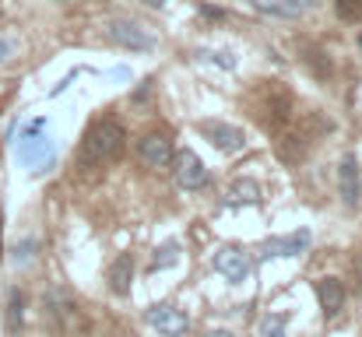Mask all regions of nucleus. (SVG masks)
<instances>
[{"label": "nucleus", "mask_w": 362, "mask_h": 337, "mask_svg": "<svg viewBox=\"0 0 362 337\" xmlns=\"http://www.w3.org/2000/svg\"><path fill=\"white\" fill-rule=\"evenodd\" d=\"M123 144H127V130H123L113 116L95 119V123L88 126V134H85V155H88L92 162H113V158H120Z\"/></svg>", "instance_id": "f257e3e1"}, {"label": "nucleus", "mask_w": 362, "mask_h": 337, "mask_svg": "<svg viewBox=\"0 0 362 337\" xmlns=\"http://www.w3.org/2000/svg\"><path fill=\"white\" fill-rule=\"evenodd\" d=\"M253 110L260 116V123L264 126H281L288 116H292V99H288V92L278 85V81H264L260 88H257V95H253Z\"/></svg>", "instance_id": "f03ea898"}, {"label": "nucleus", "mask_w": 362, "mask_h": 337, "mask_svg": "<svg viewBox=\"0 0 362 337\" xmlns=\"http://www.w3.org/2000/svg\"><path fill=\"white\" fill-rule=\"evenodd\" d=\"M106 39L123 46V49H137V53H144V49L155 46V35H151L144 25L130 21V18H113V21L106 25Z\"/></svg>", "instance_id": "7ed1b4c3"}, {"label": "nucleus", "mask_w": 362, "mask_h": 337, "mask_svg": "<svg viewBox=\"0 0 362 337\" xmlns=\"http://www.w3.org/2000/svg\"><path fill=\"white\" fill-rule=\"evenodd\" d=\"M197 130H201V137H204L211 148H218V151H243V144H246L243 126L226 123V119H201Z\"/></svg>", "instance_id": "20e7f679"}, {"label": "nucleus", "mask_w": 362, "mask_h": 337, "mask_svg": "<svg viewBox=\"0 0 362 337\" xmlns=\"http://www.w3.org/2000/svg\"><path fill=\"white\" fill-rule=\"evenodd\" d=\"M137 158H141V165H148V169H165V165L173 162V141H169V134H162V130L144 134V137L137 141Z\"/></svg>", "instance_id": "39448f33"}, {"label": "nucleus", "mask_w": 362, "mask_h": 337, "mask_svg": "<svg viewBox=\"0 0 362 337\" xmlns=\"http://www.w3.org/2000/svg\"><path fill=\"white\" fill-rule=\"evenodd\" d=\"M148 324H151L158 334L180 337V334H187V327H190V317H187L183 309L169 306V302H158V306H151V309H148Z\"/></svg>", "instance_id": "423d86ee"}, {"label": "nucleus", "mask_w": 362, "mask_h": 337, "mask_svg": "<svg viewBox=\"0 0 362 337\" xmlns=\"http://www.w3.org/2000/svg\"><path fill=\"white\" fill-rule=\"evenodd\" d=\"M173 172H176V183L183 187V190H201L204 183H208V169H204V162L187 148V151H180V155H173Z\"/></svg>", "instance_id": "0eeeda50"}, {"label": "nucleus", "mask_w": 362, "mask_h": 337, "mask_svg": "<svg viewBox=\"0 0 362 337\" xmlns=\"http://www.w3.org/2000/svg\"><path fill=\"white\" fill-rule=\"evenodd\" d=\"M215 271H218L226 281L243 285V281L250 278V260H246V253H243V249L226 246V249H218V253H215Z\"/></svg>", "instance_id": "6e6552de"}, {"label": "nucleus", "mask_w": 362, "mask_h": 337, "mask_svg": "<svg viewBox=\"0 0 362 337\" xmlns=\"http://www.w3.org/2000/svg\"><path fill=\"white\" fill-rule=\"evenodd\" d=\"M310 246V232H292V235H274L264 242L260 256H299Z\"/></svg>", "instance_id": "1a4fd4ad"}, {"label": "nucleus", "mask_w": 362, "mask_h": 337, "mask_svg": "<svg viewBox=\"0 0 362 337\" xmlns=\"http://www.w3.org/2000/svg\"><path fill=\"white\" fill-rule=\"evenodd\" d=\"M338 190H341V201L352 208L359 201V162L356 155H345L341 158V169H338Z\"/></svg>", "instance_id": "9d476101"}, {"label": "nucleus", "mask_w": 362, "mask_h": 337, "mask_svg": "<svg viewBox=\"0 0 362 337\" xmlns=\"http://www.w3.org/2000/svg\"><path fill=\"white\" fill-rule=\"evenodd\" d=\"M130 285H134V256L120 253L110 267V292L113 295H130Z\"/></svg>", "instance_id": "9b49d317"}, {"label": "nucleus", "mask_w": 362, "mask_h": 337, "mask_svg": "<svg viewBox=\"0 0 362 337\" xmlns=\"http://www.w3.org/2000/svg\"><path fill=\"white\" fill-rule=\"evenodd\" d=\"M253 7L271 18H299L310 11V0H253Z\"/></svg>", "instance_id": "f8f14e48"}, {"label": "nucleus", "mask_w": 362, "mask_h": 337, "mask_svg": "<svg viewBox=\"0 0 362 337\" xmlns=\"http://www.w3.org/2000/svg\"><path fill=\"white\" fill-rule=\"evenodd\" d=\"M320 306H324V313H338L345 306V285L338 278H324L320 281Z\"/></svg>", "instance_id": "ddd939ff"}, {"label": "nucleus", "mask_w": 362, "mask_h": 337, "mask_svg": "<svg viewBox=\"0 0 362 337\" xmlns=\"http://www.w3.org/2000/svg\"><path fill=\"white\" fill-rule=\"evenodd\" d=\"M229 201H233V204H243V201H246V204H257V201H260V187H257L253 179H236V183L229 187Z\"/></svg>", "instance_id": "4468645a"}, {"label": "nucleus", "mask_w": 362, "mask_h": 337, "mask_svg": "<svg viewBox=\"0 0 362 337\" xmlns=\"http://www.w3.org/2000/svg\"><path fill=\"white\" fill-rule=\"evenodd\" d=\"M285 317H264V324H260V337H285Z\"/></svg>", "instance_id": "2eb2a0df"}, {"label": "nucleus", "mask_w": 362, "mask_h": 337, "mask_svg": "<svg viewBox=\"0 0 362 337\" xmlns=\"http://www.w3.org/2000/svg\"><path fill=\"white\" fill-rule=\"evenodd\" d=\"M39 155H42V158H49V144H46V141H35V144H21V158H25V162H35Z\"/></svg>", "instance_id": "dca6fc26"}, {"label": "nucleus", "mask_w": 362, "mask_h": 337, "mask_svg": "<svg viewBox=\"0 0 362 337\" xmlns=\"http://www.w3.org/2000/svg\"><path fill=\"white\" fill-rule=\"evenodd\" d=\"M338 14H341L345 21L362 18V0H338Z\"/></svg>", "instance_id": "f3484780"}, {"label": "nucleus", "mask_w": 362, "mask_h": 337, "mask_svg": "<svg viewBox=\"0 0 362 337\" xmlns=\"http://www.w3.org/2000/svg\"><path fill=\"white\" fill-rule=\"evenodd\" d=\"M14 320H21V299H18V292H11V299H7V327L14 331Z\"/></svg>", "instance_id": "a211bd4d"}, {"label": "nucleus", "mask_w": 362, "mask_h": 337, "mask_svg": "<svg viewBox=\"0 0 362 337\" xmlns=\"http://www.w3.org/2000/svg\"><path fill=\"white\" fill-rule=\"evenodd\" d=\"M14 53H18V42H14V39H4V35H0V67H4V64H7V60H11Z\"/></svg>", "instance_id": "6ab92c4d"}, {"label": "nucleus", "mask_w": 362, "mask_h": 337, "mask_svg": "<svg viewBox=\"0 0 362 337\" xmlns=\"http://www.w3.org/2000/svg\"><path fill=\"white\" fill-rule=\"evenodd\" d=\"M204 337H236V334H233V331H208Z\"/></svg>", "instance_id": "aec40b11"}, {"label": "nucleus", "mask_w": 362, "mask_h": 337, "mask_svg": "<svg viewBox=\"0 0 362 337\" xmlns=\"http://www.w3.org/2000/svg\"><path fill=\"white\" fill-rule=\"evenodd\" d=\"M141 4H148V7H165V0H141Z\"/></svg>", "instance_id": "412c9836"}, {"label": "nucleus", "mask_w": 362, "mask_h": 337, "mask_svg": "<svg viewBox=\"0 0 362 337\" xmlns=\"http://www.w3.org/2000/svg\"><path fill=\"white\" fill-rule=\"evenodd\" d=\"M64 4H81V0H64Z\"/></svg>", "instance_id": "4be33fe9"}, {"label": "nucleus", "mask_w": 362, "mask_h": 337, "mask_svg": "<svg viewBox=\"0 0 362 337\" xmlns=\"http://www.w3.org/2000/svg\"><path fill=\"white\" fill-rule=\"evenodd\" d=\"M359 42H362V35H359Z\"/></svg>", "instance_id": "5701e85b"}]
</instances>
